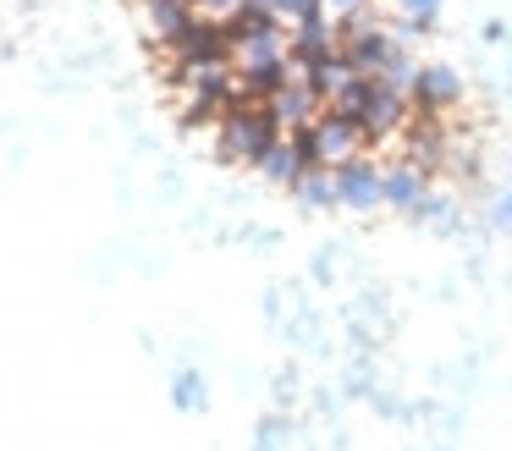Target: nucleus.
<instances>
[{
    "instance_id": "obj_11",
    "label": "nucleus",
    "mask_w": 512,
    "mask_h": 451,
    "mask_svg": "<svg viewBox=\"0 0 512 451\" xmlns=\"http://www.w3.org/2000/svg\"><path fill=\"white\" fill-rule=\"evenodd\" d=\"M424 176H430V171H419L413 160L391 165V171H386V204H397V209H419L424 198H430V193H424Z\"/></svg>"
},
{
    "instance_id": "obj_10",
    "label": "nucleus",
    "mask_w": 512,
    "mask_h": 451,
    "mask_svg": "<svg viewBox=\"0 0 512 451\" xmlns=\"http://www.w3.org/2000/svg\"><path fill=\"white\" fill-rule=\"evenodd\" d=\"M358 77H364V72L353 66V55H347V50H336V55H325V61H314L309 83L320 88V99L331 105V99H336V94H347V88H353Z\"/></svg>"
},
{
    "instance_id": "obj_3",
    "label": "nucleus",
    "mask_w": 512,
    "mask_h": 451,
    "mask_svg": "<svg viewBox=\"0 0 512 451\" xmlns=\"http://www.w3.org/2000/svg\"><path fill=\"white\" fill-rule=\"evenodd\" d=\"M408 116H413V99L402 94V88H391L386 77H375L364 110H358V127L369 132V149H375V143H397V132L408 127Z\"/></svg>"
},
{
    "instance_id": "obj_17",
    "label": "nucleus",
    "mask_w": 512,
    "mask_h": 451,
    "mask_svg": "<svg viewBox=\"0 0 512 451\" xmlns=\"http://www.w3.org/2000/svg\"><path fill=\"white\" fill-rule=\"evenodd\" d=\"M325 6H331L336 17H353V11H369V0H325Z\"/></svg>"
},
{
    "instance_id": "obj_12",
    "label": "nucleus",
    "mask_w": 512,
    "mask_h": 451,
    "mask_svg": "<svg viewBox=\"0 0 512 451\" xmlns=\"http://www.w3.org/2000/svg\"><path fill=\"white\" fill-rule=\"evenodd\" d=\"M292 193H298L303 204H314V209H320V204H342V187H336V171H331V165H314V171L303 176L298 187H292Z\"/></svg>"
},
{
    "instance_id": "obj_6",
    "label": "nucleus",
    "mask_w": 512,
    "mask_h": 451,
    "mask_svg": "<svg viewBox=\"0 0 512 451\" xmlns=\"http://www.w3.org/2000/svg\"><path fill=\"white\" fill-rule=\"evenodd\" d=\"M138 11H144V39L155 44L160 55L177 50V39L199 22V6H193V0H155V6H138Z\"/></svg>"
},
{
    "instance_id": "obj_18",
    "label": "nucleus",
    "mask_w": 512,
    "mask_h": 451,
    "mask_svg": "<svg viewBox=\"0 0 512 451\" xmlns=\"http://www.w3.org/2000/svg\"><path fill=\"white\" fill-rule=\"evenodd\" d=\"M501 215H507V220H512V198H507V204H501Z\"/></svg>"
},
{
    "instance_id": "obj_1",
    "label": "nucleus",
    "mask_w": 512,
    "mask_h": 451,
    "mask_svg": "<svg viewBox=\"0 0 512 451\" xmlns=\"http://www.w3.org/2000/svg\"><path fill=\"white\" fill-rule=\"evenodd\" d=\"M281 143V127L270 121L265 99H237L232 110H226V121L215 127V149H221V160L232 165H265V154Z\"/></svg>"
},
{
    "instance_id": "obj_13",
    "label": "nucleus",
    "mask_w": 512,
    "mask_h": 451,
    "mask_svg": "<svg viewBox=\"0 0 512 451\" xmlns=\"http://www.w3.org/2000/svg\"><path fill=\"white\" fill-rule=\"evenodd\" d=\"M270 11H276L281 22H287V28H298V22H309V17H325V0H270Z\"/></svg>"
},
{
    "instance_id": "obj_16",
    "label": "nucleus",
    "mask_w": 512,
    "mask_h": 451,
    "mask_svg": "<svg viewBox=\"0 0 512 451\" xmlns=\"http://www.w3.org/2000/svg\"><path fill=\"white\" fill-rule=\"evenodd\" d=\"M177 402L182 407H199V380H193V374H182V380H177Z\"/></svg>"
},
{
    "instance_id": "obj_7",
    "label": "nucleus",
    "mask_w": 512,
    "mask_h": 451,
    "mask_svg": "<svg viewBox=\"0 0 512 451\" xmlns=\"http://www.w3.org/2000/svg\"><path fill=\"white\" fill-rule=\"evenodd\" d=\"M336 187H342V204H347V209H375V204H386V171H380V165H369V160L342 165V171H336Z\"/></svg>"
},
{
    "instance_id": "obj_4",
    "label": "nucleus",
    "mask_w": 512,
    "mask_h": 451,
    "mask_svg": "<svg viewBox=\"0 0 512 451\" xmlns=\"http://www.w3.org/2000/svg\"><path fill=\"white\" fill-rule=\"evenodd\" d=\"M265 110L281 127V138H287V132H303V127H314V121L325 116V99H320L314 83H281L276 94L265 99Z\"/></svg>"
},
{
    "instance_id": "obj_15",
    "label": "nucleus",
    "mask_w": 512,
    "mask_h": 451,
    "mask_svg": "<svg viewBox=\"0 0 512 451\" xmlns=\"http://www.w3.org/2000/svg\"><path fill=\"white\" fill-rule=\"evenodd\" d=\"M193 6H199L204 17H215V22H232L237 11H243V6H254V0H193Z\"/></svg>"
},
{
    "instance_id": "obj_19",
    "label": "nucleus",
    "mask_w": 512,
    "mask_h": 451,
    "mask_svg": "<svg viewBox=\"0 0 512 451\" xmlns=\"http://www.w3.org/2000/svg\"><path fill=\"white\" fill-rule=\"evenodd\" d=\"M133 6H155V0H133Z\"/></svg>"
},
{
    "instance_id": "obj_8",
    "label": "nucleus",
    "mask_w": 512,
    "mask_h": 451,
    "mask_svg": "<svg viewBox=\"0 0 512 451\" xmlns=\"http://www.w3.org/2000/svg\"><path fill=\"white\" fill-rule=\"evenodd\" d=\"M342 50V28H336L331 17H309V22H298V28H292V55H298V61H325V55H336Z\"/></svg>"
},
{
    "instance_id": "obj_14",
    "label": "nucleus",
    "mask_w": 512,
    "mask_h": 451,
    "mask_svg": "<svg viewBox=\"0 0 512 451\" xmlns=\"http://www.w3.org/2000/svg\"><path fill=\"white\" fill-rule=\"evenodd\" d=\"M397 6H402V17H408V28H430L441 0H397Z\"/></svg>"
},
{
    "instance_id": "obj_2",
    "label": "nucleus",
    "mask_w": 512,
    "mask_h": 451,
    "mask_svg": "<svg viewBox=\"0 0 512 451\" xmlns=\"http://www.w3.org/2000/svg\"><path fill=\"white\" fill-rule=\"evenodd\" d=\"M314 154H320V165H331V171H342V165L364 160L369 149V132L358 127V116H347V110H331L325 105V116L314 121Z\"/></svg>"
},
{
    "instance_id": "obj_9",
    "label": "nucleus",
    "mask_w": 512,
    "mask_h": 451,
    "mask_svg": "<svg viewBox=\"0 0 512 451\" xmlns=\"http://www.w3.org/2000/svg\"><path fill=\"white\" fill-rule=\"evenodd\" d=\"M259 171H265V176H270V182H276V187H298L303 176L314 171V160H309V154H303V143H298V138H281L276 149L265 154V165H259Z\"/></svg>"
},
{
    "instance_id": "obj_5",
    "label": "nucleus",
    "mask_w": 512,
    "mask_h": 451,
    "mask_svg": "<svg viewBox=\"0 0 512 451\" xmlns=\"http://www.w3.org/2000/svg\"><path fill=\"white\" fill-rule=\"evenodd\" d=\"M413 116H452L457 105H463V83H457L452 66H419V77H413Z\"/></svg>"
}]
</instances>
